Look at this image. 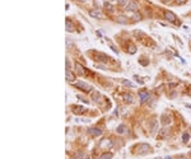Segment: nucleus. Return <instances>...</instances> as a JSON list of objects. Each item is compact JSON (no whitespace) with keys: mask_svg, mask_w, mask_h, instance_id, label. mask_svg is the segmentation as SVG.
<instances>
[{"mask_svg":"<svg viewBox=\"0 0 191 159\" xmlns=\"http://www.w3.org/2000/svg\"><path fill=\"white\" fill-rule=\"evenodd\" d=\"M74 85H75L76 88H79V89H83L84 92H90V90H92V87L89 85V84L84 83V82H76Z\"/></svg>","mask_w":191,"mask_h":159,"instance_id":"obj_1","label":"nucleus"},{"mask_svg":"<svg viewBox=\"0 0 191 159\" xmlns=\"http://www.w3.org/2000/svg\"><path fill=\"white\" fill-rule=\"evenodd\" d=\"M89 15L93 17V18H98V19H101V18H102L101 12H100V10H97V9H92L89 12Z\"/></svg>","mask_w":191,"mask_h":159,"instance_id":"obj_2","label":"nucleus"},{"mask_svg":"<svg viewBox=\"0 0 191 159\" xmlns=\"http://www.w3.org/2000/svg\"><path fill=\"white\" fill-rule=\"evenodd\" d=\"M66 80H68V82H70V83H73L75 80V75L70 71V70H66Z\"/></svg>","mask_w":191,"mask_h":159,"instance_id":"obj_3","label":"nucleus"},{"mask_svg":"<svg viewBox=\"0 0 191 159\" xmlns=\"http://www.w3.org/2000/svg\"><path fill=\"white\" fill-rule=\"evenodd\" d=\"M89 132L93 136H100L101 134H102V131H101V129H97V127H92L90 130H89Z\"/></svg>","mask_w":191,"mask_h":159,"instance_id":"obj_4","label":"nucleus"},{"mask_svg":"<svg viewBox=\"0 0 191 159\" xmlns=\"http://www.w3.org/2000/svg\"><path fill=\"white\" fill-rule=\"evenodd\" d=\"M164 15H166V18H167V19L170 20V22H175V20H176V15H175V14L172 13V12H168V10H167Z\"/></svg>","mask_w":191,"mask_h":159,"instance_id":"obj_5","label":"nucleus"},{"mask_svg":"<svg viewBox=\"0 0 191 159\" xmlns=\"http://www.w3.org/2000/svg\"><path fill=\"white\" fill-rule=\"evenodd\" d=\"M126 10H130V12H135V10H138V5L135 4V3H129V4L126 5Z\"/></svg>","mask_w":191,"mask_h":159,"instance_id":"obj_6","label":"nucleus"},{"mask_svg":"<svg viewBox=\"0 0 191 159\" xmlns=\"http://www.w3.org/2000/svg\"><path fill=\"white\" fill-rule=\"evenodd\" d=\"M65 25H66V31H68V32H73V31L75 29V28H74V24H73V23H71V20H69V19L66 20Z\"/></svg>","mask_w":191,"mask_h":159,"instance_id":"obj_7","label":"nucleus"},{"mask_svg":"<svg viewBox=\"0 0 191 159\" xmlns=\"http://www.w3.org/2000/svg\"><path fill=\"white\" fill-rule=\"evenodd\" d=\"M96 59H97V61H107V56L106 55H103V54H97L96 55Z\"/></svg>","mask_w":191,"mask_h":159,"instance_id":"obj_8","label":"nucleus"},{"mask_svg":"<svg viewBox=\"0 0 191 159\" xmlns=\"http://www.w3.org/2000/svg\"><path fill=\"white\" fill-rule=\"evenodd\" d=\"M84 111H85V109H84L83 107H79V106L74 107V113H75V114H83Z\"/></svg>","mask_w":191,"mask_h":159,"instance_id":"obj_9","label":"nucleus"},{"mask_svg":"<svg viewBox=\"0 0 191 159\" xmlns=\"http://www.w3.org/2000/svg\"><path fill=\"white\" fill-rule=\"evenodd\" d=\"M139 95H140V99H141L143 102H144V101H146V99L149 98L148 92H140V93H139Z\"/></svg>","mask_w":191,"mask_h":159,"instance_id":"obj_10","label":"nucleus"},{"mask_svg":"<svg viewBox=\"0 0 191 159\" xmlns=\"http://www.w3.org/2000/svg\"><path fill=\"white\" fill-rule=\"evenodd\" d=\"M148 150H149V146L146 144H141L140 145V154H145Z\"/></svg>","mask_w":191,"mask_h":159,"instance_id":"obj_11","label":"nucleus"},{"mask_svg":"<svg viewBox=\"0 0 191 159\" xmlns=\"http://www.w3.org/2000/svg\"><path fill=\"white\" fill-rule=\"evenodd\" d=\"M75 68L78 69V73L80 74V75H84V68L79 64V62H76V64H75Z\"/></svg>","mask_w":191,"mask_h":159,"instance_id":"obj_12","label":"nucleus"},{"mask_svg":"<svg viewBox=\"0 0 191 159\" xmlns=\"http://www.w3.org/2000/svg\"><path fill=\"white\" fill-rule=\"evenodd\" d=\"M125 130H126V127H125V125H120L119 127H117V132L119 134H124Z\"/></svg>","mask_w":191,"mask_h":159,"instance_id":"obj_13","label":"nucleus"},{"mask_svg":"<svg viewBox=\"0 0 191 159\" xmlns=\"http://www.w3.org/2000/svg\"><path fill=\"white\" fill-rule=\"evenodd\" d=\"M117 22L121 23V24H125L127 20H126V18H125V17H119V18H117Z\"/></svg>","mask_w":191,"mask_h":159,"instance_id":"obj_14","label":"nucleus"},{"mask_svg":"<svg viewBox=\"0 0 191 159\" xmlns=\"http://www.w3.org/2000/svg\"><path fill=\"white\" fill-rule=\"evenodd\" d=\"M112 158V153H108V154H103L101 157V159H111Z\"/></svg>","mask_w":191,"mask_h":159,"instance_id":"obj_15","label":"nucleus"},{"mask_svg":"<svg viewBox=\"0 0 191 159\" xmlns=\"http://www.w3.org/2000/svg\"><path fill=\"white\" fill-rule=\"evenodd\" d=\"M189 139H190L189 134H187V132H185V134L182 135V140H183V141H185V143H187V141H189Z\"/></svg>","mask_w":191,"mask_h":159,"instance_id":"obj_16","label":"nucleus"},{"mask_svg":"<svg viewBox=\"0 0 191 159\" xmlns=\"http://www.w3.org/2000/svg\"><path fill=\"white\" fill-rule=\"evenodd\" d=\"M162 120H164V121H162L163 125H167V124L171 122V121H167V116H166V114H163V116H162Z\"/></svg>","mask_w":191,"mask_h":159,"instance_id":"obj_17","label":"nucleus"},{"mask_svg":"<svg viewBox=\"0 0 191 159\" xmlns=\"http://www.w3.org/2000/svg\"><path fill=\"white\" fill-rule=\"evenodd\" d=\"M119 5H127V0H117Z\"/></svg>","mask_w":191,"mask_h":159,"instance_id":"obj_18","label":"nucleus"},{"mask_svg":"<svg viewBox=\"0 0 191 159\" xmlns=\"http://www.w3.org/2000/svg\"><path fill=\"white\" fill-rule=\"evenodd\" d=\"M105 6H106V8H107L108 10H111V12L113 10V6H112L111 4H108V3H106V4H105Z\"/></svg>","mask_w":191,"mask_h":159,"instance_id":"obj_19","label":"nucleus"},{"mask_svg":"<svg viewBox=\"0 0 191 159\" xmlns=\"http://www.w3.org/2000/svg\"><path fill=\"white\" fill-rule=\"evenodd\" d=\"M83 158V153L82 151H79L78 154H75V159H82Z\"/></svg>","mask_w":191,"mask_h":159,"instance_id":"obj_20","label":"nucleus"},{"mask_svg":"<svg viewBox=\"0 0 191 159\" xmlns=\"http://www.w3.org/2000/svg\"><path fill=\"white\" fill-rule=\"evenodd\" d=\"M125 99H126V101H129V102H131V101H133V97H131L130 94H129V95H125Z\"/></svg>","mask_w":191,"mask_h":159,"instance_id":"obj_21","label":"nucleus"},{"mask_svg":"<svg viewBox=\"0 0 191 159\" xmlns=\"http://www.w3.org/2000/svg\"><path fill=\"white\" fill-rule=\"evenodd\" d=\"M100 97V93H93V99H97Z\"/></svg>","mask_w":191,"mask_h":159,"instance_id":"obj_22","label":"nucleus"},{"mask_svg":"<svg viewBox=\"0 0 191 159\" xmlns=\"http://www.w3.org/2000/svg\"><path fill=\"white\" fill-rule=\"evenodd\" d=\"M124 84H125V85H129V87H131V85H133V84H131L130 82H124Z\"/></svg>","mask_w":191,"mask_h":159,"instance_id":"obj_23","label":"nucleus"},{"mask_svg":"<svg viewBox=\"0 0 191 159\" xmlns=\"http://www.w3.org/2000/svg\"><path fill=\"white\" fill-rule=\"evenodd\" d=\"M177 159H186L185 155H180V157H177Z\"/></svg>","mask_w":191,"mask_h":159,"instance_id":"obj_24","label":"nucleus"},{"mask_svg":"<svg viewBox=\"0 0 191 159\" xmlns=\"http://www.w3.org/2000/svg\"><path fill=\"white\" fill-rule=\"evenodd\" d=\"M134 51H135V49H134V46H131V47H130V52H131V54H133V52H134Z\"/></svg>","mask_w":191,"mask_h":159,"instance_id":"obj_25","label":"nucleus"},{"mask_svg":"<svg viewBox=\"0 0 191 159\" xmlns=\"http://www.w3.org/2000/svg\"><path fill=\"white\" fill-rule=\"evenodd\" d=\"M162 1L164 3V4H166V3H170V1H171V0H162Z\"/></svg>","mask_w":191,"mask_h":159,"instance_id":"obj_26","label":"nucleus"},{"mask_svg":"<svg viewBox=\"0 0 191 159\" xmlns=\"http://www.w3.org/2000/svg\"><path fill=\"white\" fill-rule=\"evenodd\" d=\"M186 107H189V108H191V104H186Z\"/></svg>","mask_w":191,"mask_h":159,"instance_id":"obj_27","label":"nucleus"},{"mask_svg":"<svg viewBox=\"0 0 191 159\" xmlns=\"http://www.w3.org/2000/svg\"><path fill=\"white\" fill-rule=\"evenodd\" d=\"M164 159H171V157H166V158H164Z\"/></svg>","mask_w":191,"mask_h":159,"instance_id":"obj_28","label":"nucleus"},{"mask_svg":"<svg viewBox=\"0 0 191 159\" xmlns=\"http://www.w3.org/2000/svg\"><path fill=\"white\" fill-rule=\"evenodd\" d=\"M80 1H87V0H80Z\"/></svg>","mask_w":191,"mask_h":159,"instance_id":"obj_29","label":"nucleus"},{"mask_svg":"<svg viewBox=\"0 0 191 159\" xmlns=\"http://www.w3.org/2000/svg\"><path fill=\"white\" fill-rule=\"evenodd\" d=\"M87 159H89V158H87Z\"/></svg>","mask_w":191,"mask_h":159,"instance_id":"obj_30","label":"nucleus"}]
</instances>
